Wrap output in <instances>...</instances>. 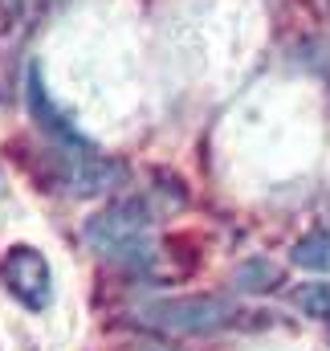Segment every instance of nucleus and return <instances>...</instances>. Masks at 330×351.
I'll use <instances>...</instances> for the list:
<instances>
[{
  "label": "nucleus",
  "mask_w": 330,
  "mask_h": 351,
  "mask_svg": "<svg viewBox=\"0 0 330 351\" xmlns=\"http://www.w3.org/2000/svg\"><path fill=\"white\" fill-rule=\"evenodd\" d=\"M294 306L310 319H330V282H310L294 290Z\"/></svg>",
  "instance_id": "423d86ee"
},
{
  "label": "nucleus",
  "mask_w": 330,
  "mask_h": 351,
  "mask_svg": "<svg viewBox=\"0 0 330 351\" xmlns=\"http://www.w3.org/2000/svg\"><path fill=\"white\" fill-rule=\"evenodd\" d=\"M139 323L160 327L171 335H208L216 327H225L237 306L225 294H175V298H147L135 306Z\"/></svg>",
  "instance_id": "7ed1b4c3"
},
{
  "label": "nucleus",
  "mask_w": 330,
  "mask_h": 351,
  "mask_svg": "<svg viewBox=\"0 0 330 351\" xmlns=\"http://www.w3.org/2000/svg\"><path fill=\"white\" fill-rule=\"evenodd\" d=\"M25 4H29V0H0V29H8V25L25 12Z\"/></svg>",
  "instance_id": "6e6552de"
},
{
  "label": "nucleus",
  "mask_w": 330,
  "mask_h": 351,
  "mask_svg": "<svg viewBox=\"0 0 330 351\" xmlns=\"http://www.w3.org/2000/svg\"><path fill=\"white\" fill-rule=\"evenodd\" d=\"M86 245L110 262H127V265H139L151 258L155 250V217L147 208V200H114L106 204L102 213H94L82 229Z\"/></svg>",
  "instance_id": "f257e3e1"
},
{
  "label": "nucleus",
  "mask_w": 330,
  "mask_h": 351,
  "mask_svg": "<svg viewBox=\"0 0 330 351\" xmlns=\"http://www.w3.org/2000/svg\"><path fill=\"white\" fill-rule=\"evenodd\" d=\"M237 282H261V290H269V286L277 282V269L265 265V262H249V265L237 269Z\"/></svg>",
  "instance_id": "0eeeda50"
},
{
  "label": "nucleus",
  "mask_w": 330,
  "mask_h": 351,
  "mask_svg": "<svg viewBox=\"0 0 330 351\" xmlns=\"http://www.w3.org/2000/svg\"><path fill=\"white\" fill-rule=\"evenodd\" d=\"M45 164V184H53L66 196H102L127 180V168L90 143H49L41 152Z\"/></svg>",
  "instance_id": "f03ea898"
},
{
  "label": "nucleus",
  "mask_w": 330,
  "mask_h": 351,
  "mask_svg": "<svg viewBox=\"0 0 330 351\" xmlns=\"http://www.w3.org/2000/svg\"><path fill=\"white\" fill-rule=\"evenodd\" d=\"M139 351H167V348H139Z\"/></svg>",
  "instance_id": "1a4fd4ad"
},
{
  "label": "nucleus",
  "mask_w": 330,
  "mask_h": 351,
  "mask_svg": "<svg viewBox=\"0 0 330 351\" xmlns=\"http://www.w3.org/2000/svg\"><path fill=\"white\" fill-rule=\"evenodd\" d=\"M0 282L25 311H49L53 302V269L33 245H12L0 258Z\"/></svg>",
  "instance_id": "20e7f679"
},
{
  "label": "nucleus",
  "mask_w": 330,
  "mask_h": 351,
  "mask_svg": "<svg viewBox=\"0 0 330 351\" xmlns=\"http://www.w3.org/2000/svg\"><path fill=\"white\" fill-rule=\"evenodd\" d=\"M294 265L330 274V233H306V237L294 245Z\"/></svg>",
  "instance_id": "39448f33"
}]
</instances>
